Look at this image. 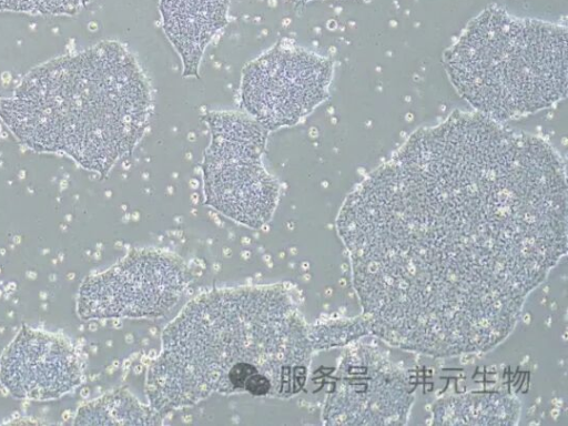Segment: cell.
<instances>
[{
	"mask_svg": "<svg viewBox=\"0 0 568 426\" xmlns=\"http://www.w3.org/2000/svg\"><path fill=\"white\" fill-rule=\"evenodd\" d=\"M365 378H342L341 388L329 398L326 418L329 423L390 424L402 423L412 403L408 385L396 372L363 366Z\"/></svg>",
	"mask_w": 568,
	"mask_h": 426,
	"instance_id": "8",
	"label": "cell"
},
{
	"mask_svg": "<svg viewBox=\"0 0 568 426\" xmlns=\"http://www.w3.org/2000/svg\"><path fill=\"white\" fill-rule=\"evenodd\" d=\"M242 291L199 297L168 327L151 375L182 383L179 405L213 390L290 396L303 386L310 347L291 306L275 318L276 310L246 311Z\"/></svg>",
	"mask_w": 568,
	"mask_h": 426,
	"instance_id": "3",
	"label": "cell"
},
{
	"mask_svg": "<svg viewBox=\"0 0 568 426\" xmlns=\"http://www.w3.org/2000/svg\"><path fill=\"white\" fill-rule=\"evenodd\" d=\"M387 303L443 329L514 318L565 253L566 174L538 138L456 111L415 131L342 207Z\"/></svg>",
	"mask_w": 568,
	"mask_h": 426,
	"instance_id": "1",
	"label": "cell"
},
{
	"mask_svg": "<svg viewBox=\"0 0 568 426\" xmlns=\"http://www.w3.org/2000/svg\"><path fill=\"white\" fill-rule=\"evenodd\" d=\"M332 78V60L278 42L243 69L241 105L267 131L292 126L327 99Z\"/></svg>",
	"mask_w": 568,
	"mask_h": 426,
	"instance_id": "6",
	"label": "cell"
},
{
	"mask_svg": "<svg viewBox=\"0 0 568 426\" xmlns=\"http://www.w3.org/2000/svg\"><path fill=\"white\" fill-rule=\"evenodd\" d=\"M517 406L514 398L497 395L495 397L468 396L455 398L454 405L446 404L436 410L437 418H443L442 423L453 424L456 418H460L458 424L464 423L466 418H496L500 423H513L510 419L517 417L518 412L500 409L505 407ZM518 409V408H510ZM469 422V420H468ZM467 422V423H468Z\"/></svg>",
	"mask_w": 568,
	"mask_h": 426,
	"instance_id": "10",
	"label": "cell"
},
{
	"mask_svg": "<svg viewBox=\"0 0 568 426\" xmlns=\"http://www.w3.org/2000/svg\"><path fill=\"white\" fill-rule=\"evenodd\" d=\"M91 0H0V11L37 16H72Z\"/></svg>",
	"mask_w": 568,
	"mask_h": 426,
	"instance_id": "11",
	"label": "cell"
},
{
	"mask_svg": "<svg viewBox=\"0 0 568 426\" xmlns=\"http://www.w3.org/2000/svg\"><path fill=\"white\" fill-rule=\"evenodd\" d=\"M151 113L149 81L115 41L45 62L0 97V119L22 144L101 175L134 150Z\"/></svg>",
	"mask_w": 568,
	"mask_h": 426,
	"instance_id": "2",
	"label": "cell"
},
{
	"mask_svg": "<svg viewBox=\"0 0 568 426\" xmlns=\"http://www.w3.org/2000/svg\"><path fill=\"white\" fill-rule=\"evenodd\" d=\"M0 381L16 398L55 399L81 383V364L68 339L24 325L0 358Z\"/></svg>",
	"mask_w": 568,
	"mask_h": 426,
	"instance_id": "7",
	"label": "cell"
},
{
	"mask_svg": "<svg viewBox=\"0 0 568 426\" xmlns=\"http://www.w3.org/2000/svg\"><path fill=\"white\" fill-rule=\"evenodd\" d=\"M230 0H160L163 31L181 58L183 77H197L203 53L226 26Z\"/></svg>",
	"mask_w": 568,
	"mask_h": 426,
	"instance_id": "9",
	"label": "cell"
},
{
	"mask_svg": "<svg viewBox=\"0 0 568 426\" xmlns=\"http://www.w3.org/2000/svg\"><path fill=\"white\" fill-rule=\"evenodd\" d=\"M458 94L503 123L552 106L567 93V30L489 6L444 54Z\"/></svg>",
	"mask_w": 568,
	"mask_h": 426,
	"instance_id": "4",
	"label": "cell"
},
{
	"mask_svg": "<svg viewBox=\"0 0 568 426\" xmlns=\"http://www.w3.org/2000/svg\"><path fill=\"white\" fill-rule=\"evenodd\" d=\"M295 3L300 4V3H305V2H308V1H312V0H294Z\"/></svg>",
	"mask_w": 568,
	"mask_h": 426,
	"instance_id": "12",
	"label": "cell"
},
{
	"mask_svg": "<svg viewBox=\"0 0 568 426\" xmlns=\"http://www.w3.org/2000/svg\"><path fill=\"white\" fill-rule=\"evenodd\" d=\"M203 121L210 131L201 163L205 203L239 223L262 226L280 194L262 161L268 131L243 112L213 111Z\"/></svg>",
	"mask_w": 568,
	"mask_h": 426,
	"instance_id": "5",
	"label": "cell"
}]
</instances>
